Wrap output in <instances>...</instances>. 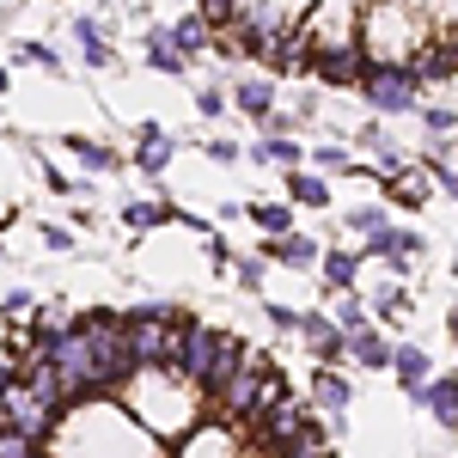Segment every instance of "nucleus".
Listing matches in <instances>:
<instances>
[{
    "label": "nucleus",
    "mask_w": 458,
    "mask_h": 458,
    "mask_svg": "<svg viewBox=\"0 0 458 458\" xmlns=\"http://www.w3.org/2000/svg\"><path fill=\"white\" fill-rule=\"evenodd\" d=\"M6 86H13V73H6V68H0V92H6Z\"/></svg>",
    "instance_id": "a19ab883"
},
{
    "label": "nucleus",
    "mask_w": 458,
    "mask_h": 458,
    "mask_svg": "<svg viewBox=\"0 0 458 458\" xmlns=\"http://www.w3.org/2000/svg\"><path fill=\"white\" fill-rule=\"evenodd\" d=\"M13 62H25V68H43V73H62V55H55L49 43H31V37L13 49Z\"/></svg>",
    "instance_id": "cd10ccee"
},
{
    "label": "nucleus",
    "mask_w": 458,
    "mask_h": 458,
    "mask_svg": "<svg viewBox=\"0 0 458 458\" xmlns=\"http://www.w3.org/2000/svg\"><path fill=\"white\" fill-rule=\"evenodd\" d=\"M141 49H147V68H153V73H172V80H183V73H190V55L172 43V31H165V25H147V31H141Z\"/></svg>",
    "instance_id": "9b49d317"
},
{
    "label": "nucleus",
    "mask_w": 458,
    "mask_h": 458,
    "mask_svg": "<svg viewBox=\"0 0 458 458\" xmlns=\"http://www.w3.org/2000/svg\"><path fill=\"white\" fill-rule=\"evenodd\" d=\"M165 31H172V43L183 49V55H202V49L214 43V25L202 19V13H183L177 25H165Z\"/></svg>",
    "instance_id": "6ab92c4d"
},
{
    "label": "nucleus",
    "mask_w": 458,
    "mask_h": 458,
    "mask_svg": "<svg viewBox=\"0 0 458 458\" xmlns=\"http://www.w3.org/2000/svg\"><path fill=\"white\" fill-rule=\"evenodd\" d=\"M0 312H6V318H25V312H43V306H37V293H31V287H13V293H6V300H0Z\"/></svg>",
    "instance_id": "7c9ffc66"
},
{
    "label": "nucleus",
    "mask_w": 458,
    "mask_h": 458,
    "mask_svg": "<svg viewBox=\"0 0 458 458\" xmlns=\"http://www.w3.org/2000/svg\"><path fill=\"white\" fill-rule=\"evenodd\" d=\"M318 269H324V287L349 293L354 276H360V257H354V250H318Z\"/></svg>",
    "instance_id": "f3484780"
},
{
    "label": "nucleus",
    "mask_w": 458,
    "mask_h": 458,
    "mask_svg": "<svg viewBox=\"0 0 458 458\" xmlns=\"http://www.w3.org/2000/svg\"><path fill=\"white\" fill-rule=\"evenodd\" d=\"M13 379H19V367H0V403H6V391H13Z\"/></svg>",
    "instance_id": "ea45409f"
},
{
    "label": "nucleus",
    "mask_w": 458,
    "mask_h": 458,
    "mask_svg": "<svg viewBox=\"0 0 458 458\" xmlns=\"http://www.w3.org/2000/svg\"><path fill=\"white\" fill-rule=\"evenodd\" d=\"M19 379H25V391H37L43 403H55V410H68L73 403V391H68V379L55 373V360H43V354H31L25 367H19Z\"/></svg>",
    "instance_id": "1a4fd4ad"
},
{
    "label": "nucleus",
    "mask_w": 458,
    "mask_h": 458,
    "mask_svg": "<svg viewBox=\"0 0 458 458\" xmlns=\"http://www.w3.org/2000/svg\"><path fill=\"white\" fill-rule=\"evenodd\" d=\"M250 159L257 165H300V141L293 135H263V141L250 147Z\"/></svg>",
    "instance_id": "b1692460"
},
{
    "label": "nucleus",
    "mask_w": 458,
    "mask_h": 458,
    "mask_svg": "<svg viewBox=\"0 0 458 458\" xmlns=\"http://www.w3.org/2000/svg\"><path fill=\"white\" fill-rule=\"evenodd\" d=\"M422 403H428V410H434L446 428H453V416H458V373H446V379H428Z\"/></svg>",
    "instance_id": "4be33fe9"
},
{
    "label": "nucleus",
    "mask_w": 458,
    "mask_h": 458,
    "mask_svg": "<svg viewBox=\"0 0 458 458\" xmlns=\"http://www.w3.org/2000/svg\"><path fill=\"white\" fill-rule=\"evenodd\" d=\"M263 257H276L282 269H312L318 263V245L306 239V233H282V239H269V250Z\"/></svg>",
    "instance_id": "dca6fc26"
},
{
    "label": "nucleus",
    "mask_w": 458,
    "mask_h": 458,
    "mask_svg": "<svg viewBox=\"0 0 458 458\" xmlns=\"http://www.w3.org/2000/svg\"><path fill=\"white\" fill-rule=\"evenodd\" d=\"M43 245L49 250H73V233L68 226H43Z\"/></svg>",
    "instance_id": "4c0bfd02"
},
{
    "label": "nucleus",
    "mask_w": 458,
    "mask_h": 458,
    "mask_svg": "<svg viewBox=\"0 0 458 458\" xmlns=\"http://www.w3.org/2000/svg\"><path fill=\"white\" fill-rule=\"evenodd\" d=\"M172 159H177V135L165 129V123H141V129H135V172L159 177Z\"/></svg>",
    "instance_id": "6e6552de"
},
{
    "label": "nucleus",
    "mask_w": 458,
    "mask_h": 458,
    "mask_svg": "<svg viewBox=\"0 0 458 458\" xmlns=\"http://www.w3.org/2000/svg\"><path fill=\"white\" fill-rule=\"evenodd\" d=\"M360 68H367V49H360V43H349V49H324V55H318V80H324V86H354Z\"/></svg>",
    "instance_id": "ddd939ff"
},
{
    "label": "nucleus",
    "mask_w": 458,
    "mask_h": 458,
    "mask_svg": "<svg viewBox=\"0 0 458 458\" xmlns=\"http://www.w3.org/2000/svg\"><path fill=\"white\" fill-rule=\"evenodd\" d=\"M391 367H397V386H403V397L410 403H422V391H428V354L422 349H391Z\"/></svg>",
    "instance_id": "2eb2a0df"
},
{
    "label": "nucleus",
    "mask_w": 458,
    "mask_h": 458,
    "mask_svg": "<svg viewBox=\"0 0 458 458\" xmlns=\"http://www.w3.org/2000/svg\"><path fill=\"white\" fill-rule=\"evenodd\" d=\"M312 403H318V410H330V416H343V410H349V379L330 373V367H318V373H312Z\"/></svg>",
    "instance_id": "a211bd4d"
},
{
    "label": "nucleus",
    "mask_w": 458,
    "mask_h": 458,
    "mask_svg": "<svg viewBox=\"0 0 458 458\" xmlns=\"http://www.w3.org/2000/svg\"><path fill=\"white\" fill-rule=\"evenodd\" d=\"M239 349H245V343H233L220 324L183 318V324H177V360H172V367H177V373H183V379H190L196 391H208V397H214V386L233 373Z\"/></svg>",
    "instance_id": "7ed1b4c3"
},
{
    "label": "nucleus",
    "mask_w": 458,
    "mask_h": 458,
    "mask_svg": "<svg viewBox=\"0 0 458 458\" xmlns=\"http://www.w3.org/2000/svg\"><path fill=\"white\" fill-rule=\"evenodd\" d=\"M263 282H269V257H239V287L263 293Z\"/></svg>",
    "instance_id": "c756f323"
},
{
    "label": "nucleus",
    "mask_w": 458,
    "mask_h": 458,
    "mask_svg": "<svg viewBox=\"0 0 458 458\" xmlns=\"http://www.w3.org/2000/svg\"><path fill=\"white\" fill-rule=\"evenodd\" d=\"M55 422H62V410H55V403H43L37 391H25V379H13L6 403H0V428H19V434H31V440H49Z\"/></svg>",
    "instance_id": "423d86ee"
},
{
    "label": "nucleus",
    "mask_w": 458,
    "mask_h": 458,
    "mask_svg": "<svg viewBox=\"0 0 458 458\" xmlns=\"http://www.w3.org/2000/svg\"><path fill=\"white\" fill-rule=\"evenodd\" d=\"M269 324H276V330H300V312H293V306H276V300H269Z\"/></svg>",
    "instance_id": "e433bc0d"
},
{
    "label": "nucleus",
    "mask_w": 458,
    "mask_h": 458,
    "mask_svg": "<svg viewBox=\"0 0 458 458\" xmlns=\"http://www.w3.org/2000/svg\"><path fill=\"white\" fill-rule=\"evenodd\" d=\"M62 153H68L73 165H80V172H92V177H110L116 172V153H110L105 141H92V135H62Z\"/></svg>",
    "instance_id": "f8f14e48"
},
{
    "label": "nucleus",
    "mask_w": 458,
    "mask_h": 458,
    "mask_svg": "<svg viewBox=\"0 0 458 458\" xmlns=\"http://www.w3.org/2000/svg\"><path fill=\"white\" fill-rule=\"evenodd\" d=\"M453 336H458V312H453Z\"/></svg>",
    "instance_id": "79ce46f5"
},
{
    "label": "nucleus",
    "mask_w": 458,
    "mask_h": 458,
    "mask_svg": "<svg viewBox=\"0 0 458 458\" xmlns=\"http://www.w3.org/2000/svg\"><path fill=\"white\" fill-rule=\"evenodd\" d=\"M360 324H367V312H360V300H343V306H336V330H343V336H349V330H360Z\"/></svg>",
    "instance_id": "473e14b6"
},
{
    "label": "nucleus",
    "mask_w": 458,
    "mask_h": 458,
    "mask_svg": "<svg viewBox=\"0 0 458 458\" xmlns=\"http://www.w3.org/2000/svg\"><path fill=\"white\" fill-rule=\"evenodd\" d=\"M165 220H172L165 202H123V226H129V233H153V226H165Z\"/></svg>",
    "instance_id": "a878e982"
},
{
    "label": "nucleus",
    "mask_w": 458,
    "mask_h": 458,
    "mask_svg": "<svg viewBox=\"0 0 458 458\" xmlns=\"http://www.w3.org/2000/svg\"><path fill=\"white\" fill-rule=\"evenodd\" d=\"M306 422H312V410H306L300 397H287V391H276L269 403H257V434H263V453H282V446Z\"/></svg>",
    "instance_id": "0eeeda50"
},
{
    "label": "nucleus",
    "mask_w": 458,
    "mask_h": 458,
    "mask_svg": "<svg viewBox=\"0 0 458 458\" xmlns=\"http://www.w3.org/2000/svg\"><path fill=\"white\" fill-rule=\"evenodd\" d=\"M276 391H287V379L263 360L257 349H239L233 360V373L214 386V403H220V416H233V422H250L257 416V403H269Z\"/></svg>",
    "instance_id": "20e7f679"
},
{
    "label": "nucleus",
    "mask_w": 458,
    "mask_h": 458,
    "mask_svg": "<svg viewBox=\"0 0 458 458\" xmlns=\"http://www.w3.org/2000/svg\"><path fill=\"white\" fill-rule=\"evenodd\" d=\"M233 105L263 123V116L276 110V86H269V80H239V86H233Z\"/></svg>",
    "instance_id": "412c9836"
},
{
    "label": "nucleus",
    "mask_w": 458,
    "mask_h": 458,
    "mask_svg": "<svg viewBox=\"0 0 458 458\" xmlns=\"http://www.w3.org/2000/svg\"><path fill=\"white\" fill-rule=\"evenodd\" d=\"M349 226L360 233V245L373 250V257H397V226H391L386 208H354Z\"/></svg>",
    "instance_id": "9d476101"
},
{
    "label": "nucleus",
    "mask_w": 458,
    "mask_h": 458,
    "mask_svg": "<svg viewBox=\"0 0 458 458\" xmlns=\"http://www.w3.org/2000/svg\"><path fill=\"white\" fill-rule=\"evenodd\" d=\"M287 196H293L300 208H324V202H330V190H324V177L300 172V165H287Z\"/></svg>",
    "instance_id": "5701e85b"
},
{
    "label": "nucleus",
    "mask_w": 458,
    "mask_h": 458,
    "mask_svg": "<svg viewBox=\"0 0 458 458\" xmlns=\"http://www.w3.org/2000/svg\"><path fill=\"white\" fill-rule=\"evenodd\" d=\"M68 37H73V49H80V62H86V68H110V62H116V55H110V43H105V25H98V19H73Z\"/></svg>",
    "instance_id": "4468645a"
},
{
    "label": "nucleus",
    "mask_w": 458,
    "mask_h": 458,
    "mask_svg": "<svg viewBox=\"0 0 458 458\" xmlns=\"http://www.w3.org/2000/svg\"><path fill=\"white\" fill-rule=\"evenodd\" d=\"M202 153H208L214 165H233V159H239V141H220V135H214V141H202Z\"/></svg>",
    "instance_id": "c9c22d12"
},
{
    "label": "nucleus",
    "mask_w": 458,
    "mask_h": 458,
    "mask_svg": "<svg viewBox=\"0 0 458 458\" xmlns=\"http://www.w3.org/2000/svg\"><path fill=\"white\" fill-rule=\"evenodd\" d=\"M312 165H318V172H330V177H343V172H349V153H343V147H318Z\"/></svg>",
    "instance_id": "2f4dec72"
},
{
    "label": "nucleus",
    "mask_w": 458,
    "mask_h": 458,
    "mask_svg": "<svg viewBox=\"0 0 458 458\" xmlns=\"http://www.w3.org/2000/svg\"><path fill=\"white\" fill-rule=\"evenodd\" d=\"M354 86H360V98L379 110V116H410V110L422 105V80L403 68V62H367Z\"/></svg>",
    "instance_id": "39448f33"
},
{
    "label": "nucleus",
    "mask_w": 458,
    "mask_h": 458,
    "mask_svg": "<svg viewBox=\"0 0 458 458\" xmlns=\"http://www.w3.org/2000/svg\"><path fill=\"white\" fill-rule=\"evenodd\" d=\"M196 110H202V116H220V110H226V92H220V86H202V92H196Z\"/></svg>",
    "instance_id": "f704fd0d"
},
{
    "label": "nucleus",
    "mask_w": 458,
    "mask_h": 458,
    "mask_svg": "<svg viewBox=\"0 0 458 458\" xmlns=\"http://www.w3.org/2000/svg\"><path fill=\"white\" fill-rule=\"evenodd\" d=\"M269 239H282V233H293V208H282V202H257V208H245Z\"/></svg>",
    "instance_id": "bb28decb"
},
{
    "label": "nucleus",
    "mask_w": 458,
    "mask_h": 458,
    "mask_svg": "<svg viewBox=\"0 0 458 458\" xmlns=\"http://www.w3.org/2000/svg\"><path fill=\"white\" fill-rule=\"evenodd\" d=\"M116 397H123V410H129L147 434H165V440H183V434L196 428V410H202L196 386H190L177 367H135Z\"/></svg>",
    "instance_id": "f03ea898"
},
{
    "label": "nucleus",
    "mask_w": 458,
    "mask_h": 458,
    "mask_svg": "<svg viewBox=\"0 0 458 458\" xmlns=\"http://www.w3.org/2000/svg\"><path fill=\"white\" fill-rule=\"evenodd\" d=\"M349 354L360 360V367H373V373H379V367H391V343L379 336V330H367V324H360V330H349Z\"/></svg>",
    "instance_id": "aec40b11"
},
{
    "label": "nucleus",
    "mask_w": 458,
    "mask_h": 458,
    "mask_svg": "<svg viewBox=\"0 0 458 458\" xmlns=\"http://www.w3.org/2000/svg\"><path fill=\"white\" fill-rule=\"evenodd\" d=\"M379 183H386L391 202H403V208H422V202H428V183H422L416 172H386Z\"/></svg>",
    "instance_id": "393cba45"
},
{
    "label": "nucleus",
    "mask_w": 458,
    "mask_h": 458,
    "mask_svg": "<svg viewBox=\"0 0 458 458\" xmlns=\"http://www.w3.org/2000/svg\"><path fill=\"white\" fill-rule=\"evenodd\" d=\"M360 147H367V153H379V159H386V165H397V153H391L386 129H360Z\"/></svg>",
    "instance_id": "72a5a7b5"
},
{
    "label": "nucleus",
    "mask_w": 458,
    "mask_h": 458,
    "mask_svg": "<svg viewBox=\"0 0 458 458\" xmlns=\"http://www.w3.org/2000/svg\"><path fill=\"white\" fill-rule=\"evenodd\" d=\"M43 458H159V434H147L116 391H98L62 410L55 434L43 440Z\"/></svg>",
    "instance_id": "f257e3e1"
},
{
    "label": "nucleus",
    "mask_w": 458,
    "mask_h": 458,
    "mask_svg": "<svg viewBox=\"0 0 458 458\" xmlns=\"http://www.w3.org/2000/svg\"><path fill=\"white\" fill-rule=\"evenodd\" d=\"M440 190H446V196H453V202H458V172H453V165L440 172Z\"/></svg>",
    "instance_id": "58836bf2"
},
{
    "label": "nucleus",
    "mask_w": 458,
    "mask_h": 458,
    "mask_svg": "<svg viewBox=\"0 0 458 458\" xmlns=\"http://www.w3.org/2000/svg\"><path fill=\"white\" fill-rule=\"evenodd\" d=\"M0 458H43V440L19 434V428H0Z\"/></svg>",
    "instance_id": "c85d7f7f"
},
{
    "label": "nucleus",
    "mask_w": 458,
    "mask_h": 458,
    "mask_svg": "<svg viewBox=\"0 0 458 458\" xmlns=\"http://www.w3.org/2000/svg\"><path fill=\"white\" fill-rule=\"evenodd\" d=\"M453 428H458V416H453Z\"/></svg>",
    "instance_id": "37998d69"
}]
</instances>
